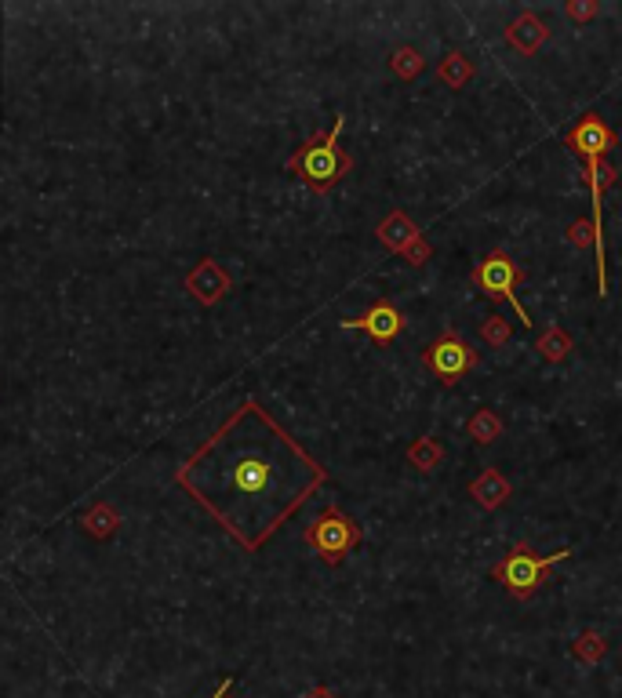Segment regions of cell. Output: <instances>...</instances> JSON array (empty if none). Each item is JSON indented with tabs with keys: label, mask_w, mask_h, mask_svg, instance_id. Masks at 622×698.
I'll list each match as a JSON object with an SVG mask.
<instances>
[{
	"label": "cell",
	"mask_w": 622,
	"mask_h": 698,
	"mask_svg": "<svg viewBox=\"0 0 622 698\" xmlns=\"http://www.w3.org/2000/svg\"><path fill=\"white\" fill-rule=\"evenodd\" d=\"M175 480L226 535L259 553L328 484V469L262 404L244 400L182 462Z\"/></svg>",
	"instance_id": "obj_1"
},
{
	"label": "cell",
	"mask_w": 622,
	"mask_h": 698,
	"mask_svg": "<svg viewBox=\"0 0 622 698\" xmlns=\"http://www.w3.org/2000/svg\"><path fill=\"white\" fill-rule=\"evenodd\" d=\"M346 120L335 117V124L328 131H317V135H310V139L302 142L299 150L288 157V171L295 175V179H302L310 190L317 193H328L335 190L346 175H350L353 168V160L350 153L339 146V131Z\"/></svg>",
	"instance_id": "obj_2"
},
{
	"label": "cell",
	"mask_w": 622,
	"mask_h": 698,
	"mask_svg": "<svg viewBox=\"0 0 622 698\" xmlns=\"http://www.w3.org/2000/svg\"><path fill=\"white\" fill-rule=\"evenodd\" d=\"M575 557V549H557V553H535L528 542H517V546L506 553L492 568L495 582H502V589L517 600H528L532 593H539L542 582H550V568L561 564V560Z\"/></svg>",
	"instance_id": "obj_3"
},
{
	"label": "cell",
	"mask_w": 622,
	"mask_h": 698,
	"mask_svg": "<svg viewBox=\"0 0 622 698\" xmlns=\"http://www.w3.org/2000/svg\"><path fill=\"white\" fill-rule=\"evenodd\" d=\"M302 539H306V546H310L313 553L324 560V564H332V568H335V564H342L353 549L361 546L364 531H361V524L350 517V513H342L339 506H328V509H321V513H317V520H313V524H306Z\"/></svg>",
	"instance_id": "obj_4"
},
{
	"label": "cell",
	"mask_w": 622,
	"mask_h": 698,
	"mask_svg": "<svg viewBox=\"0 0 622 698\" xmlns=\"http://www.w3.org/2000/svg\"><path fill=\"white\" fill-rule=\"evenodd\" d=\"M517 280H521V266H517L506 251H492V255H484V259L477 262V270H473V288L481 291L484 299L510 302L513 313H517V320L532 328V317H528V310H524L521 299H517Z\"/></svg>",
	"instance_id": "obj_5"
},
{
	"label": "cell",
	"mask_w": 622,
	"mask_h": 698,
	"mask_svg": "<svg viewBox=\"0 0 622 698\" xmlns=\"http://www.w3.org/2000/svg\"><path fill=\"white\" fill-rule=\"evenodd\" d=\"M422 364L430 368V375L444 386H459L462 375H470L477 368V353L470 349V342L462 339L455 328H444V335L422 349Z\"/></svg>",
	"instance_id": "obj_6"
},
{
	"label": "cell",
	"mask_w": 622,
	"mask_h": 698,
	"mask_svg": "<svg viewBox=\"0 0 622 698\" xmlns=\"http://www.w3.org/2000/svg\"><path fill=\"white\" fill-rule=\"evenodd\" d=\"M582 179H586V186H590V200H593V255H597V295H608V270H604V193H608V186H612L615 179H619V171H615V164H608V160H590L586 164V171H582Z\"/></svg>",
	"instance_id": "obj_7"
},
{
	"label": "cell",
	"mask_w": 622,
	"mask_h": 698,
	"mask_svg": "<svg viewBox=\"0 0 622 698\" xmlns=\"http://www.w3.org/2000/svg\"><path fill=\"white\" fill-rule=\"evenodd\" d=\"M564 146H568L575 157H582V164H590V160H608V153H612L619 142H615V131L608 128L597 113H582L572 128L564 131Z\"/></svg>",
	"instance_id": "obj_8"
},
{
	"label": "cell",
	"mask_w": 622,
	"mask_h": 698,
	"mask_svg": "<svg viewBox=\"0 0 622 698\" xmlns=\"http://www.w3.org/2000/svg\"><path fill=\"white\" fill-rule=\"evenodd\" d=\"M342 328H357V331H368L375 342H393L397 335L404 331V313L393 306V302H375V306H368V310L361 313V317H353V320H342Z\"/></svg>",
	"instance_id": "obj_9"
},
{
	"label": "cell",
	"mask_w": 622,
	"mask_h": 698,
	"mask_svg": "<svg viewBox=\"0 0 622 698\" xmlns=\"http://www.w3.org/2000/svg\"><path fill=\"white\" fill-rule=\"evenodd\" d=\"M186 291H190L201 306H215V302H222L226 299V291H230V273L222 270L215 259H201L190 273H186Z\"/></svg>",
	"instance_id": "obj_10"
},
{
	"label": "cell",
	"mask_w": 622,
	"mask_h": 698,
	"mask_svg": "<svg viewBox=\"0 0 622 698\" xmlns=\"http://www.w3.org/2000/svg\"><path fill=\"white\" fill-rule=\"evenodd\" d=\"M546 40H550V30H546V22H542L539 15H532V11L517 15V19L510 22V30H506V44H510L513 51L528 55V59L539 55Z\"/></svg>",
	"instance_id": "obj_11"
},
{
	"label": "cell",
	"mask_w": 622,
	"mask_h": 698,
	"mask_svg": "<svg viewBox=\"0 0 622 698\" xmlns=\"http://www.w3.org/2000/svg\"><path fill=\"white\" fill-rule=\"evenodd\" d=\"M470 495H473V502H477V506L499 509V506H506V502H510V480L502 477L495 466H488L470 480Z\"/></svg>",
	"instance_id": "obj_12"
},
{
	"label": "cell",
	"mask_w": 622,
	"mask_h": 698,
	"mask_svg": "<svg viewBox=\"0 0 622 698\" xmlns=\"http://www.w3.org/2000/svg\"><path fill=\"white\" fill-rule=\"evenodd\" d=\"M379 240L382 244H386V248L390 251H408V248H415V244H419L422 240V233H419V226H415L412 219H408V215H404V211H390V215H386V219L379 222Z\"/></svg>",
	"instance_id": "obj_13"
},
{
	"label": "cell",
	"mask_w": 622,
	"mask_h": 698,
	"mask_svg": "<svg viewBox=\"0 0 622 698\" xmlns=\"http://www.w3.org/2000/svg\"><path fill=\"white\" fill-rule=\"evenodd\" d=\"M81 528L88 531L91 539L106 542L117 535V528H121V513H117V506H110V502H95L91 509H84Z\"/></svg>",
	"instance_id": "obj_14"
},
{
	"label": "cell",
	"mask_w": 622,
	"mask_h": 698,
	"mask_svg": "<svg viewBox=\"0 0 622 698\" xmlns=\"http://www.w3.org/2000/svg\"><path fill=\"white\" fill-rule=\"evenodd\" d=\"M473 73H477V66H473V59H466L462 51H448V55L441 59V66H437V77L455 91L466 88V84L473 80Z\"/></svg>",
	"instance_id": "obj_15"
},
{
	"label": "cell",
	"mask_w": 622,
	"mask_h": 698,
	"mask_svg": "<svg viewBox=\"0 0 622 698\" xmlns=\"http://www.w3.org/2000/svg\"><path fill=\"white\" fill-rule=\"evenodd\" d=\"M535 349L542 353V360H550V364H561V360L572 353V335H568L561 324H550V328H546L539 339H535Z\"/></svg>",
	"instance_id": "obj_16"
},
{
	"label": "cell",
	"mask_w": 622,
	"mask_h": 698,
	"mask_svg": "<svg viewBox=\"0 0 622 698\" xmlns=\"http://www.w3.org/2000/svg\"><path fill=\"white\" fill-rule=\"evenodd\" d=\"M466 433H470L473 444H484V448H488V444H495V440L502 437V419L492 408H481L470 422H466Z\"/></svg>",
	"instance_id": "obj_17"
},
{
	"label": "cell",
	"mask_w": 622,
	"mask_h": 698,
	"mask_svg": "<svg viewBox=\"0 0 622 698\" xmlns=\"http://www.w3.org/2000/svg\"><path fill=\"white\" fill-rule=\"evenodd\" d=\"M408 462H412L415 469H422V473H430V469H437V466L444 462L441 440L430 437V433H426V437H419V440L412 444V448H408Z\"/></svg>",
	"instance_id": "obj_18"
},
{
	"label": "cell",
	"mask_w": 622,
	"mask_h": 698,
	"mask_svg": "<svg viewBox=\"0 0 622 698\" xmlns=\"http://www.w3.org/2000/svg\"><path fill=\"white\" fill-rule=\"evenodd\" d=\"M572 655H575V662H582V666H597V662L608 655V640H604L597 629H586V633L575 637Z\"/></svg>",
	"instance_id": "obj_19"
},
{
	"label": "cell",
	"mask_w": 622,
	"mask_h": 698,
	"mask_svg": "<svg viewBox=\"0 0 622 698\" xmlns=\"http://www.w3.org/2000/svg\"><path fill=\"white\" fill-rule=\"evenodd\" d=\"M422 51L419 48H397L393 51V59H390V70L397 73L401 80H415L422 73Z\"/></svg>",
	"instance_id": "obj_20"
},
{
	"label": "cell",
	"mask_w": 622,
	"mask_h": 698,
	"mask_svg": "<svg viewBox=\"0 0 622 698\" xmlns=\"http://www.w3.org/2000/svg\"><path fill=\"white\" fill-rule=\"evenodd\" d=\"M481 335H484V342H488V346H502V342H510V324H506L499 313H492V317H484Z\"/></svg>",
	"instance_id": "obj_21"
},
{
	"label": "cell",
	"mask_w": 622,
	"mask_h": 698,
	"mask_svg": "<svg viewBox=\"0 0 622 698\" xmlns=\"http://www.w3.org/2000/svg\"><path fill=\"white\" fill-rule=\"evenodd\" d=\"M593 237H597V233H593V222L579 219L568 226V244H575V248H590Z\"/></svg>",
	"instance_id": "obj_22"
},
{
	"label": "cell",
	"mask_w": 622,
	"mask_h": 698,
	"mask_svg": "<svg viewBox=\"0 0 622 698\" xmlns=\"http://www.w3.org/2000/svg\"><path fill=\"white\" fill-rule=\"evenodd\" d=\"M564 11H568V15H572L575 22H590L601 8H597L593 0H568V4H564Z\"/></svg>",
	"instance_id": "obj_23"
},
{
	"label": "cell",
	"mask_w": 622,
	"mask_h": 698,
	"mask_svg": "<svg viewBox=\"0 0 622 698\" xmlns=\"http://www.w3.org/2000/svg\"><path fill=\"white\" fill-rule=\"evenodd\" d=\"M430 255H433V248H430V244H426V240H419L415 248L404 251V259L412 262V266H426V262H430Z\"/></svg>",
	"instance_id": "obj_24"
},
{
	"label": "cell",
	"mask_w": 622,
	"mask_h": 698,
	"mask_svg": "<svg viewBox=\"0 0 622 698\" xmlns=\"http://www.w3.org/2000/svg\"><path fill=\"white\" fill-rule=\"evenodd\" d=\"M306 698H339V695H335L332 688H313V691H310V695H306Z\"/></svg>",
	"instance_id": "obj_25"
}]
</instances>
